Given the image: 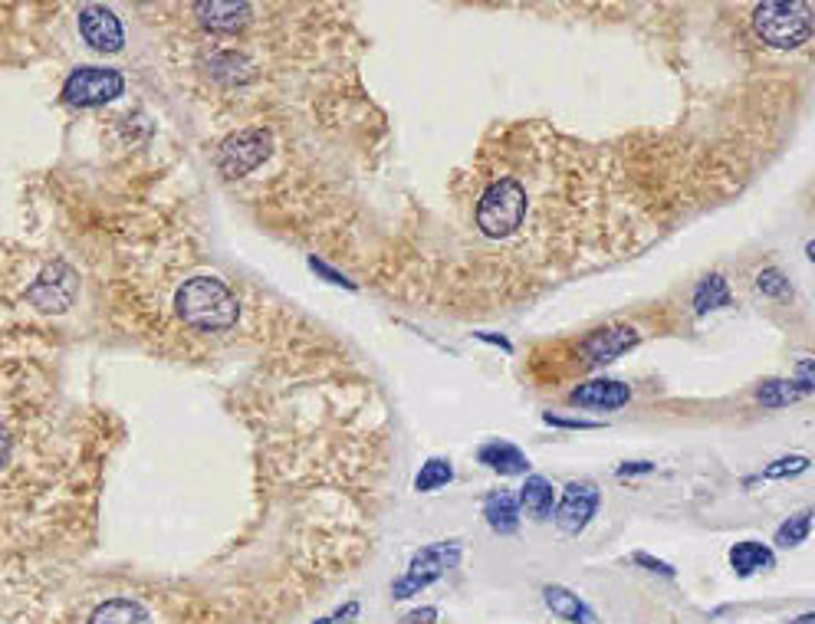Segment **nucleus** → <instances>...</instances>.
<instances>
[{"instance_id": "obj_17", "label": "nucleus", "mask_w": 815, "mask_h": 624, "mask_svg": "<svg viewBox=\"0 0 815 624\" xmlns=\"http://www.w3.org/2000/svg\"><path fill=\"white\" fill-rule=\"evenodd\" d=\"M89 624H152V618L135 598H109L93 611Z\"/></svg>"}, {"instance_id": "obj_27", "label": "nucleus", "mask_w": 815, "mask_h": 624, "mask_svg": "<svg viewBox=\"0 0 815 624\" xmlns=\"http://www.w3.org/2000/svg\"><path fill=\"white\" fill-rule=\"evenodd\" d=\"M546 424L553 427H566V431H595V427H602L599 421H576V418H556V414H543Z\"/></svg>"}, {"instance_id": "obj_24", "label": "nucleus", "mask_w": 815, "mask_h": 624, "mask_svg": "<svg viewBox=\"0 0 815 624\" xmlns=\"http://www.w3.org/2000/svg\"><path fill=\"white\" fill-rule=\"evenodd\" d=\"M802 470H809V457L806 454H792V457L773 460V464L763 470V477L766 480H783V477H796V473H802Z\"/></svg>"}, {"instance_id": "obj_31", "label": "nucleus", "mask_w": 815, "mask_h": 624, "mask_svg": "<svg viewBox=\"0 0 815 624\" xmlns=\"http://www.w3.org/2000/svg\"><path fill=\"white\" fill-rule=\"evenodd\" d=\"M654 470V464H648V460H638V464H622L618 467V473H622V477H628V473H651Z\"/></svg>"}, {"instance_id": "obj_35", "label": "nucleus", "mask_w": 815, "mask_h": 624, "mask_svg": "<svg viewBox=\"0 0 815 624\" xmlns=\"http://www.w3.org/2000/svg\"><path fill=\"white\" fill-rule=\"evenodd\" d=\"M313 624H332V618H319V621H313Z\"/></svg>"}, {"instance_id": "obj_4", "label": "nucleus", "mask_w": 815, "mask_h": 624, "mask_svg": "<svg viewBox=\"0 0 815 624\" xmlns=\"http://www.w3.org/2000/svg\"><path fill=\"white\" fill-rule=\"evenodd\" d=\"M457 562H461V542H431V546H424L421 552H415L408 572L392 585V595L395 598L421 595L424 588H428L431 582H438L441 575L447 569H454Z\"/></svg>"}, {"instance_id": "obj_29", "label": "nucleus", "mask_w": 815, "mask_h": 624, "mask_svg": "<svg viewBox=\"0 0 815 624\" xmlns=\"http://www.w3.org/2000/svg\"><path fill=\"white\" fill-rule=\"evenodd\" d=\"M434 618H438V611H434V608H421V611H411L405 621L408 624H431Z\"/></svg>"}, {"instance_id": "obj_22", "label": "nucleus", "mask_w": 815, "mask_h": 624, "mask_svg": "<svg viewBox=\"0 0 815 624\" xmlns=\"http://www.w3.org/2000/svg\"><path fill=\"white\" fill-rule=\"evenodd\" d=\"M812 529V510H799L776 529V546H802Z\"/></svg>"}, {"instance_id": "obj_10", "label": "nucleus", "mask_w": 815, "mask_h": 624, "mask_svg": "<svg viewBox=\"0 0 815 624\" xmlns=\"http://www.w3.org/2000/svg\"><path fill=\"white\" fill-rule=\"evenodd\" d=\"M79 33H83V40L99 53H119L125 43L119 17L102 4H86L79 10Z\"/></svg>"}, {"instance_id": "obj_6", "label": "nucleus", "mask_w": 815, "mask_h": 624, "mask_svg": "<svg viewBox=\"0 0 815 624\" xmlns=\"http://www.w3.org/2000/svg\"><path fill=\"white\" fill-rule=\"evenodd\" d=\"M273 138L267 129H240L217 152V171L224 178H244L270 158Z\"/></svg>"}, {"instance_id": "obj_15", "label": "nucleus", "mask_w": 815, "mask_h": 624, "mask_svg": "<svg viewBox=\"0 0 815 624\" xmlns=\"http://www.w3.org/2000/svg\"><path fill=\"white\" fill-rule=\"evenodd\" d=\"M484 516H487V526L493 529V533L513 536L516 529H520V500L507 490L490 493L484 500Z\"/></svg>"}, {"instance_id": "obj_25", "label": "nucleus", "mask_w": 815, "mask_h": 624, "mask_svg": "<svg viewBox=\"0 0 815 624\" xmlns=\"http://www.w3.org/2000/svg\"><path fill=\"white\" fill-rule=\"evenodd\" d=\"M211 69L217 76H227V79H244L247 76V60L240 53L234 50H224V53H217L214 60H211Z\"/></svg>"}, {"instance_id": "obj_16", "label": "nucleus", "mask_w": 815, "mask_h": 624, "mask_svg": "<svg viewBox=\"0 0 815 624\" xmlns=\"http://www.w3.org/2000/svg\"><path fill=\"white\" fill-rule=\"evenodd\" d=\"M773 565H776L773 549L763 546V542H756V539H743L730 549V569L737 572L740 579H750V575L773 569Z\"/></svg>"}, {"instance_id": "obj_9", "label": "nucleus", "mask_w": 815, "mask_h": 624, "mask_svg": "<svg viewBox=\"0 0 815 624\" xmlns=\"http://www.w3.org/2000/svg\"><path fill=\"white\" fill-rule=\"evenodd\" d=\"M599 500H602V493L595 483H569L566 493H562V500H559V510H556V526L562 529L566 536H579L585 526L592 523V516L595 510H599Z\"/></svg>"}, {"instance_id": "obj_23", "label": "nucleus", "mask_w": 815, "mask_h": 624, "mask_svg": "<svg viewBox=\"0 0 815 624\" xmlns=\"http://www.w3.org/2000/svg\"><path fill=\"white\" fill-rule=\"evenodd\" d=\"M756 290H760L763 296L783 299V296H792V283H789V276L783 270L769 267V270H763L760 276H756Z\"/></svg>"}, {"instance_id": "obj_13", "label": "nucleus", "mask_w": 815, "mask_h": 624, "mask_svg": "<svg viewBox=\"0 0 815 624\" xmlns=\"http://www.w3.org/2000/svg\"><path fill=\"white\" fill-rule=\"evenodd\" d=\"M477 457L480 464L490 467L493 473H500V477H520V473L530 470V457L510 441H487L477 450Z\"/></svg>"}, {"instance_id": "obj_33", "label": "nucleus", "mask_w": 815, "mask_h": 624, "mask_svg": "<svg viewBox=\"0 0 815 624\" xmlns=\"http://www.w3.org/2000/svg\"><path fill=\"white\" fill-rule=\"evenodd\" d=\"M10 450H14V444H10V434L4 431V427H0V467H4L7 460H10Z\"/></svg>"}, {"instance_id": "obj_30", "label": "nucleus", "mask_w": 815, "mask_h": 624, "mask_svg": "<svg viewBox=\"0 0 815 624\" xmlns=\"http://www.w3.org/2000/svg\"><path fill=\"white\" fill-rule=\"evenodd\" d=\"M477 339L480 342H490V345H500L503 352H513V342L510 339H503V335H490V332H477Z\"/></svg>"}, {"instance_id": "obj_8", "label": "nucleus", "mask_w": 815, "mask_h": 624, "mask_svg": "<svg viewBox=\"0 0 815 624\" xmlns=\"http://www.w3.org/2000/svg\"><path fill=\"white\" fill-rule=\"evenodd\" d=\"M76 290H79V280H76L73 267L63 260H56L37 276V280H33V286L27 290V299L40 312H66L73 306Z\"/></svg>"}, {"instance_id": "obj_19", "label": "nucleus", "mask_w": 815, "mask_h": 624, "mask_svg": "<svg viewBox=\"0 0 815 624\" xmlns=\"http://www.w3.org/2000/svg\"><path fill=\"white\" fill-rule=\"evenodd\" d=\"M733 303V296H730V286L727 280H723L720 273H710L704 276V280L697 283V290H694V309L704 316L707 309H723V306H730Z\"/></svg>"}, {"instance_id": "obj_12", "label": "nucleus", "mask_w": 815, "mask_h": 624, "mask_svg": "<svg viewBox=\"0 0 815 624\" xmlns=\"http://www.w3.org/2000/svg\"><path fill=\"white\" fill-rule=\"evenodd\" d=\"M194 14H198L201 27H208L214 33H237L247 27L250 20V4L244 0H211V4H194Z\"/></svg>"}, {"instance_id": "obj_26", "label": "nucleus", "mask_w": 815, "mask_h": 624, "mask_svg": "<svg viewBox=\"0 0 815 624\" xmlns=\"http://www.w3.org/2000/svg\"><path fill=\"white\" fill-rule=\"evenodd\" d=\"M309 270L319 273V276H323V280H326V283H332V286H346V290H355V283H352V280H346V276H342L339 270H332L329 263H323V260L309 257Z\"/></svg>"}, {"instance_id": "obj_18", "label": "nucleus", "mask_w": 815, "mask_h": 624, "mask_svg": "<svg viewBox=\"0 0 815 624\" xmlns=\"http://www.w3.org/2000/svg\"><path fill=\"white\" fill-rule=\"evenodd\" d=\"M520 506L526 513H530L533 519H549L553 516V500H556V490H553V483H549L546 477H526L523 483V490H520Z\"/></svg>"}, {"instance_id": "obj_32", "label": "nucleus", "mask_w": 815, "mask_h": 624, "mask_svg": "<svg viewBox=\"0 0 815 624\" xmlns=\"http://www.w3.org/2000/svg\"><path fill=\"white\" fill-rule=\"evenodd\" d=\"M355 615H359V602H349L346 608H339L336 615H332V624H336V621H352Z\"/></svg>"}, {"instance_id": "obj_11", "label": "nucleus", "mask_w": 815, "mask_h": 624, "mask_svg": "<svg viewBox=\"0 0 815 624\" xmlns=\"http://www.w3.org/2000/svg\"><path fill=\"white\" fill-rule=\"evenodd\" d=\"M628 401H631V388L618 378H592L569 391V404H576V408L618 411L625 408Z\"/></svg>"}, {"instance_id": "obj_1", "label": "nucleus", "mask_w": 815, "mask_h": 624, "mask_svg": "<svg viewBox=\"0 0 815 624\" xmlns=\"http://www.w3.org/2000/svg\"><path fill=\"white\" fill-rule=\"evenodd\" d=\"M178 316L198 332H227L237 326L240 303L217 276H191L175 296Z\"/></svg>"}, {"instance_id": "obj_20", "label": "nucleus", "mask_w": 815, "mask_h": 624, "mask_svg": "<svg viewBox=\"0 0 815 624\" xmlns=\"http://www.w3.org/2000/svg\"><path fill=\"white\" fill-rule=\"evenodd\" d=\"M454 480V467H451V460H444V457H431V460H424L421 470H418V477H415V490L418 493H434V490H441L447 487V483Z\"/></svg>"}, {"instance_id": "obj_2", "label": "nucleus", "mask_w": 815, "mask_h": 624, "mask_svg": "<svg viewBox=\"0 0 815 624\" xmlns=\"http://www.w3.org/2000/svg\"><path fill=\"white\" fill-rule=\"evenodd\" d=\"M753 30L773 50H799L812 37V4H760L753 10Z\"/></svg>"}, {"instance_id": "obj_28", "label": "nucleus", "mask_w": 815, "mask_h": 624, "mask_svg": "<svg viewBox=\"0 0 815 624\" xmlns=\"http://www.w3.org/2000/svg\"><path fill=\"white\" fill-rule=\"evenodd\" d=\"M635 562H638V565H645L648 572H658V575H664V579H674V575H677L668 562L654 559V556H648V552H635Z\"/></svg>"}, {"instance_id": "obj_14", "label": "nucleus", "mask_w": 815, "mask_h": 624, "mask_svg": "<svg viewBox=\"0 0 815 624\" xmlns=\"http://www.w3.org/2000/svg\"><path fill=\"white\" fill-rule=\"evenodd\" d=\"M543 602L556 618L569 621V624H599V615H595V611L585 605L576 592H569L566 585H546L543 588Z\"/></svg>"}, {"instance_id": "obj_7", "label": "nucleus", "mask_w": 815, "mask_h": 624, "mask_svg": "<svg viewBox=\"0 0 815 624\" xmlns=\"http://www.w3.org/2000/svg\"><path fill=\"white\" fill-rule=\"evenodd\" d=\"M641 342V329L631 326V322H612V326H602L589 332L585 339L579 342V352H582V368H592V365H608L615 362L618 355H625L631 349H638Z\"/></svg>"}, {"instance_id": "obj_5", "label": "nucleus", "mask_w": 815, "mask_h": 624, "mask_svg": "<svg viewBox=\"0 0 815 624\" xmlns=\"http://www.w3.org/2000/svg\"><path fill=\"white\" fill-rule=\"evenodd\" d=\"M125 92V79L119 69H109V66H83L70 73L63 86V96L70 106H79V109H96V106H106V102L119 99Z\"/></svg>"}, {"instance_id": "obj_21", "label": "nucleus", "mask_w": 815, "mask_h": 624, "mask_svg": "<svg viewBox=\"0 0 815 624\" xmlns=\"http://www.w3.org/2000/svg\"><path fill=\"white\" fill-rule=\"evenodd\" d=\"M806 395H809L806 388H799L796 381H783V378L766 381V385L756 391V398H760L763 408H786V404L806 398Z\"/></svg>"}, {"instance_id": "obj_3", "label": "nucleus", "mask_w": 815, "mask_h": 624, "mask_svg": "<svg viewBox=\"0 0 815 624\" xmlns=\"http://www.w3.org/2000/svg\"><path fill=\"white\" fill-rule=\"evenodd\" d=\"M526 221V188L513 178L493 181L480 194L477 204V227L487 237H510Z\"/></svg>"}, {"instance_id": "obj_34", "label": "nucleus", "mask_w": 815, "mask_h": 624, "mask_svg": "<svg viewBox=\"0 0 815 624\" xmlns=\"http://www.w3.org/2000/svg\"><path fill=\"white\" fill-rule=\"evenodd\" d=\"M789 624H815V615H812V611H806V615L796 618V621H789Z\"/></svg>"}]
</instances>
